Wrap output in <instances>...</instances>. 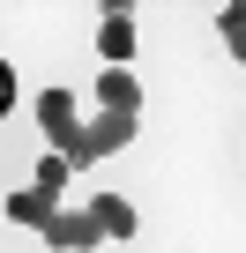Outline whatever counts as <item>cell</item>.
I'll list each match as a JSON object with an SVG mask.
<instances>
[{
    "label": "cell",
    "mask_w": 246,
    "mask_h": 253,
    "mask_svg": "<svg viewBox=\"0 0 246 253\" xmlns=\"http://www.w3.org/2000/svg\"><path fill=\"white\" fill-rule=\"evenodd\" d=\"M8 104H15V89H0V119H8Z\"/></svg>",
    "instance_id": "obj_11"
},
{
    "label": "cell",
    "mask_w": 246,
    "mask_h": 253,
    "mask_svg": "<svg viewBox=\"0 0 246 253\" xmlns=\"http://www.w3.org/2000/svg\"><path fill=\"white\" fill-rule=\"evenodd\" d=\"M97 52H104V67H127V60H135V8H127V0H104Z\"/></svg>",
    "instance_id": "obj_3"
},
{
    "label": "cell",
    "mask_w": 246,
    "mask_h": 253,
    "mask_svg": "<svg viewBox=\"0 0 246 253\" xmlns=\"http://www.w3.org/2000/svg\"><path fill=\"white\" fill-rule=\"evenodd\" d=\"M90 223L104 238H135V201H119V194H90Z\"/></svg>",
    "instance_id": "obj_6"
},
{
    "label": "cell",
    "mask_w": 246,
    "mask_h": 253,
    "mask_svg": "<svg viewBox=\"0 0 246 253\" xmlns=\"http://www.w3.org/2000/svg\"><path fill=\"white\" fill-rule=\"evenodd\" d=\"M52 209H60V194H38V186L8 194V223H23V231H45V223H52Z\"/></svg>",
    "instance_id": "obj_7"
},
{
    "label": "cell",
    "mask_w": 246,
    "mask_h": 253,
    "mask_svg": "<svg viewBox=\"0 0 246 253\" xmlns=\"http://www.w3.org/2000/svg\"><path fill=\"white\" fill-rule=\"evenodd\" d=\"M216 30H224V45H231V60L246 52V8L231 0V8H216Z\"/></svg>",
    "instance_id": "obj_9"
},
{
    "label": "cell",
    "mask_w": 246,
    "mask_h": 253,
    "mask_svg": "<svg viewBox=\"0 0 246 253\" xmlns=\"http://www.w3.org/2000/svg\"><path fill=\"white\" fill-rule=\"evenodd\" d=\"M104 246V231L90 223V209H52V223H45V253H97Z\"/></svg>",
    "instance_id": "obj_2"
},
{
    "label": "cell",
    "mask_w": 246,
    "mask_h": 253,
    "mask_svg": "<svg viewBox=\"0 0 246 253\" xmlns=\"http://www.w3.org/2000/svg\"><path fill=\"white\" fill-rule=\"evenodd\" d=\"M67 179H75V171H67V157H52V149H45V157H38V179H30V186H38V194H67Z\"/></svg>",
    "instance_id": "obj_8"
},
{
    "label": "cell",
    "mask_w": 246,
    "mask_h": 253,
    "mask_svg": "<svg viewBox=\"0 0 246 253\" xmlns=\"http://www.w3.org/2000/svg\"><path fill=\"white\" fill-rule=\"evenodd\" d=\"M38 126H45V149H52V157H67V171L97 164V157H90V142H82V126H75V97H67V89H45V97H38Z\"/></svg>",
    "instance_id": "obj_1"
},
{
    "label": "cell",
    "mask_w": 246,
    "mask_h": 253,
    "mask_svg": "<svg viewBox=\"0 0 246 253\" xmlns=\"http://www.w3.org/2000/svg\"><path fill=\"white\" fill-rule=\"evenodd\" d=\"M0 89H15V67H8V60H0Z\"/></svg>",
    "instance_id": "obj_10"
},
{
    "label": "cell",
    "mask_w": 246,
    "mask_h": 253,
    "mask_svg": "<svg viewBox=\"0 0 246 253\" xmlns=\"http://www.w3.org/2000/svg\"><path fill=\"white\" fill-rule=\"evenodd\" d=\"M82 142H90V157H112V149H127V142H135V112H97V119L82 126Z\"/></svg>",
    "instance_id": "obj_4"
},
{
    "label": "cell",
    "mask_w": 246,
    "mask_h": 253,
    "mask_svg": "<svg viewBox=\"0 0 246 253\" xmlns=\"http://www.w3.org/2000/svg\"><path fill=\"white\" fill-rule=\"evenodd\" d=\"M97 104H104V112H142V82H135L127 67H104V75H97Z\"/></svg>",
    "instance_id": "obj_5"
}]
</instances>
